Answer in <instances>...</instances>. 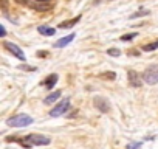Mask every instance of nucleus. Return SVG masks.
<instances>
[{
  "mask_svg": "<svg viewBox=\"0 0 158 149\" xmlns=\"http://www.w3.org/2000/svg\"><path fill=\"white\" fill-rule=\"evenodd\" d=\"M149 14H150V11H149V10H141V11H138V13H133V14H130V19L133 20V19L144 17V16H149Z\"/></svg>",
  "mask_w": 158,
  "mask_h": 149,
  "instance_id": "obj_12",
  "label": "nucleus"
},
{
  "mask_svg": "<svg viewBox=\"0 0 158 149\" xmlns=\"http://www.w3.org/2000/svg\"><path fill=\"white\" fill-rule=\"evenodd\" d=\"M14 2H17L19 5H23V6H28V8H30V5H31V0H14Z\"/></svg>",
  "mask_w": 158,
  "mask_h": 149,
  "instance_id": "obj_19",
  "label": "nucleus"
},
{
  "mask_svg": "<svg viewBox=\"0 0 158 149\" xmlns=\"http://www.w3.org/2000/svg\"><path fill=\"white\" fill-rule=\"evenodd\" d=\"M47 54H48V51H39V53H37V56H39V57H45Z\"/></svg>",
  "mask_w": 158,
  "mask_h": 149,
  "instance_id": "obj_21",
  "label": "nucleus"
},
{
  "mask_svg": "<svg viewBox=\"0 0 158 149\" xmlns=\"http://www.w3.org/2000/svg\"><path fill=\"white\" fill-rule=\"evenodd\" d=\"M102 78H107V79H115L116 78V73L115 71H106V73H102L101 74Z\"/></svg>",
  "mask_w": 158,
  "mask_h": 149,
  "instance_id": "obj_16",
  "label": "nucleus"
},
{
  "mask_svg": "<svg viewBox=\"0 0 158 149\" xmlns=\"http://www.w3.org/2000/svg\"><path fill=\"white\" fill-rule=\"evenodd\" d=\"M6 5H8L6 0H2V10H3V11H6Z\"/></svg>",
  "mask_w": 158,
  "mask_h": 149,
  "instance_id": "obj_22",
  "label": "nucleus"
},
{
  "mask_svg": "<svg viewBox=\"0 0 158 149\" xmlns=\"http://www.w3.org/2000/svg\"><path fill=\"white\" fill-rule=\"evenodd\" d=\"M141 78H143L144 83H147V84H150V86L156 84V83H158V64L147 67V68L143 71Z\"/></svg>",
  "mask_w": 158,
  "mask_h": 149,
  "instance_id": "obj_2",
  "label": "nucleus"
},
{
  "mask_svg": "<svg viewBox=\"0 0 158 149\" xmlns=\"http://www.w3.org/2000/svg\"><path fill=\"white\" fill-rule=\"evenodd\" d=\"M19 68H20V70H25V71H34V70H36L34 67H30V65H27V64H20Z\"/></svg>",
  "mask_w": 158,
  "mask_h": 149,
  "instance_id": "obj_17",
  "label": "nucleus"
},
{
  "mask_svg": "<svg viewBox=\"0 0 158 149\" xmlns=\"http://www.w3.org/2000/svg\"><path fill=\"white\" fill-rule=\"evenodd\" d=\"M68 107H70V98H65V100H62L56 107H53V109L50 110V117H60V115H64V113L68 110Z\"/></svg>",
  "mask_w": 158,
  "mask_h": 149,
  "instance_id": "obj_3",
  "label": "nucleus"
},
{
  "mask_svg": "<svg viewBox=\"0 0 158 149\" xmlns=\"http://www.w3.org/2000/svg\"><path fill=\"white\" fill-rule=\"evenodd\" d=\"M143 143H129L127 144V149H141Z\"/></svg>",
  "mask_w": 158,
  "mask_h": 149,
  "instance_id": "obj_18",
  "label": "nucleus"
},
{
  "mask_svg": "<svg viewBox=\"0 0 158 149\" xmlns=\"http://www.w3.org/2000/svg\"><path fill=\"white\" fill-rule=\"evenodd\" d=\"M60 98V92L59 90H56V92H53V93H50L45 100H44V103L45 104H51V103H54V101H57Z\"/></svg>",
  "mask_w": 158,
  "mask_h": 149,
  "instance_id": "obj_11",
  "label": "nucleus"
},
{
  "mask_svg": "<svg viewBox=\"0 0 158 149\" xmlns=\"http://www.w3.org/2000/svg\"><path fill=\"white\" fill-rule=\"evenodd\" d=\"M133 37H136V33H129V34H123L119 39L123 40V42H129V40H132Z\"/></svg>",
  "mask_w": 158,
  "mask_h": 149,
  "instance_id": "obj_14",
  "label": "nucleus"
},
{
  "mask_svg": "<svg viewBox=\"0 0 158 149\" xmlns=\"http://www.w3.org/2000/svg\"><path fill=\"white\" fill-rule=\"evenodd\" d=\"M156 48H158V40L144 45V47H143V51H153V50H156Z\"/></svg>",
  "mask_w": 158,
  "mask_h": 149,
  "instance_id": "obj_13",
  "label": "nucleus"
},
{
  "mask_svg": "<svg viewBox=\"0 0 158 149\" xmlns=\"http://www.w3.org/2000/svg\"><path fill=\"white\" fill-rule=\"evenodd\" d=\"M107 54L109 56H113V57H118V56H121V51L118 48H109L107 50Z\"/></svg>",
  "mask_w": 158,
  "mask_h": 149,
  "instance_id": "obj_15",
  "label": "nucleus"
},
{
  "mask_svg": "<svg viewBox=\"0 0 158 149\" xmlns=\"http://www.w3.org/2000/svg\"><path fill=\"white\" fill-rule=\"evenodd\" d=\"M127 78H129V84H130V87H141L143 81H141L139 74H138L136 71L129 70V71H127Z\"/></svg>",
  "mask_w": 158,
  "mask_h": 149,
  "instance_id": "obj_6",
  "label": "nucleus"
},
{
  "mask_svg": "<svg viewBox=\"0 0 158 149\" xmlns=\"http://www.w3.org/2000/svg\"><path fill=\"white\" fill-rule=\"evenodd\" d=\"M0 33H2V37H5V36H6V30H5V27H3V25H0Z\"/></svg>",
  "mask_w": 158,
  "mask_h": 149,
  "instance_id": "obj_20",
  "label": "nucleus"
},
{
  "mask_svg": "<svg viewBox=\"0 0 158 149\" xmlns=\"http://www.w3.org/2000/svg\"><path fill=\"white\" fill-rule=\"evenodd\" d=\"M3 47H5L11 54H14L17 59H20V61H27V56H25V53L20 50L19 45H16V44H13V42H3Z\"/></svg>",
  "mask_w": 158,
  "mask_h": 149,
  "instance_id": "obj_4",
  "label": "nucleus"
},
{
  "mask_svg": "<svg viewBox=\"0 0 158 149\" xmlns=\"http://www.w3.org/2000/svg\"><path fill=\"white\" fill-rule=\"evenodd\" d=\"M74 37H76V34H74V33H71V34H68V36H65V37H62V39L56 40V42H54V47H56V48H62V47L68 45Z\"/></svg>",
  "mask_w": 158,
  "mask_h": 149,
  "instance_id": "obj_7",
  "label": "nucleus"
},
{
  "mask_svg": "<svg viewBox=\"0 0 158 149\" xmlns=\"http://www.w3.org/2000/svg\"><path fill=\"white\" fill-rule=\"evenodd\" d=\"M79 20H81V16H76V17H73V19H70V20H64L62 23H59V28H60V30L71 28V27H73V25H76Z\"/></svg>",
  "mask_w": 158,
  "mask_h": 149,
  "instance_id": "obj_8",
  "label": "nucleus"
},
{
  "mask_svg": "<svg viewBox=\"0 0 158 149\" xmlns=\"http://www.w3.org/2000/svg\"><path fill=\"white\" fill-rule=\"evenodd\" d=\"M93 104H95V107L99 109V112H102V113H107V112L110 110V103H109L106 98H102V96H96V98L93 100Z\"/></svg>",
  "mask_w": 158,
  "mask_h": 149,
  "instance_id": "obj_5",
  "label": "nucleus"
},
{
  "mask_svg": "<svg viewBox=\"0 0 158 149\" xmlns=\"http://www.w3.org/2000/svg\"><path fill=\"white\" fill-rule=\"evenodd\" d=\"M57 79H59V78H57V74H56V73H53V74H50V76L45 79V83H44V84L47 86V89H53V87L56 86Z\"/></svg>",
  "mask_w": 158,
  "mask_h": 149,
  "instance_id": "obj_9",
  "label": "nucleus"
},
{
  "mask_svg": "<svg viewBox=\"0 0 158 149\" xmlns=\"http://www.w3.org/2000/svg\"><path fill=\"white\" fill-rule=\"evenodd\" d=\"M110 2H112V0H110Z\"/></svg>",
  "mask_w": 158,
  "mask_h": 149,
  "instance_id": "obj_24",
  "label": "nucleus"
},
{
  "mask_svg": "<svg viewBox=\"0 0 158 149\" xmlns=\"http://www.w3.org/2000/svg\"><path fill=\"white\" fill-rule=\"evenodd\" d=\"M34 2H39V3H48L50 0H34Z\"/></svg>",
  "mask_w": 158,
  "mask_h": 149,
  "instance_id": "obj_23",
  "label": "nucleus"
},
{
  "mask_svg": "<svg viewBox=\"0 0 158 149\" xmlns=\"http://www.w3.org/2000/svg\"><path fill=\"white\" fill-rule=\"evenodd\" d=\"M31 123H33V118L30 115H25V113L14 115V117L8 118V121H6V124L11 127H25V126H30Z\"/></svg>",
  "mask_w": 158,
  "mask_h": 149,
  "instance_id": "obj_1",
  "label": "nucleus"
},
{
  "mask_svg": "<svg viewBox=\"0 0 158 149\" xmlns=\"http://www.w3.org/2000/svg\"><path fill=\"white\" fill-rule=\"evenodd\" d=\"M37 33H40L44 36H54L56 30L54 28H50V27H45V25H40V27H37Z\"/></svg>",
  "mask_w": 158,
  "mask_h": 149,
  "instance_id": "obj_10",
  "label": "nucleus"
}]
</instances>
